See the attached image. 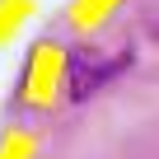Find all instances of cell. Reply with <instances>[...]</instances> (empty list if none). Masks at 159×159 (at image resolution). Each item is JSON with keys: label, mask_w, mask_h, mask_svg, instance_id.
I'll return each instance as SVG.
<instances>
[{"label": "cell", "mask_w": 159, "mask_h": 159, "mask_svg": "<svg viewBox=\"0 0 159 159\" xmlns=\"http://www.w3.org/2000/svg\"><path fill=\"white\" fill-rule=\"evenodd\" d=\"M108 75H117V70L103 66L94 52H75V56H70V75H66V94H70V98H89Z\"/></svg>", "instance_id": "obj_1"}]
</instances>
